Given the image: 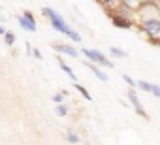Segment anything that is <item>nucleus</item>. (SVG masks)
Listing matches in <instances>:
<instances>
[{
  "label": "nucleus",
  "instance_id": "nucleus-1",
  "mask_svg": "<svg viewBox=\"0 0 160 145\" xmlns=\"http://www.w3.org/2000/svg\"><path fill=\"white\" fill-rule=\"evenodd\" d=\"M136 15L138 17L132 21L134 27L138 25L139 30L149 36V40H154L160 36V17H158V4L156 2H141Z\"/></svg>",
  "mask_w": 160,
  "mask_h": 145
},
{
  "label": "nucleus",
  "instance_id": "nucleus-2",
  "mask_svg": "<svg viewBox=\"0 0 160 145\" xmlns=\"http://www.w3.org/2000/svg\"><path fill=\"white\" fill-rule=\"evenodd\" d=\"M42 13L51 21V27L57 30V32H60V34H66L68 30H70V27L66 25V21L62 19V15L57 12V10H53V8H42Z\"/></svg>",
  "mask_w": 160,
  "mask_h": 145
},
{
  "label": "nucleus",
  "instance_id": "nucleus-3",
  "mask_svg": "<svg viewBox=\"0 0 160 145\" xmlns=\"http://www.w3.org/2000/svg\"><path fill=\"white\" fill-rule=\"evenodd\" d=\"M81 53L85 55L87 62H91V64H94V66L100 64V66H106V68H113V62H111L102 51H98V49H87V47H83Z\"/></svg>",
  "mask_w": 160,
  "mask_h": 145
},
{
  "label": "nucleus",
  "instance_id": "nucleus-4",
  "mask_svg": "<svg viewBox=\"0 0 160 145\" xmlns=\"http://www.w3.org/2000/svg\"><path fill=\"white\" fill-rule=\"evenodd\" d=\"M128 100H130V104L134 106V109L138 111V115H139V117L149 119V115L145 113V109H143V106H141V102H139V98H138V94H136V91H134V89H128Z\"/></svg>",
  "mask_w": 160,
  "mask_h": 145
},
{
  "label": "nucleus",
  "instance_id": "nucleus-5",
  "mask_svg": "<svg viewBox=\"0 0 160 145\" xmlns=\"http://www.w3.org/2000/svg\"><path fill=\"white\" fill-rule=\"evenodd\" d=\"M53 49H57L58 53H64V55H70V57H79V51L72 45H66V43H53Z\"/></svg>",
  "mask_w": 160,
  "mask_h": 145
},
{
  "label": "nucleus",
  "instance_id": "nucleus-6",
  "mask_svg": "<svg viewBox=\"0 0 160 145\" xmlns=\"http://www.w3.org/2000/svg\"><path fill=\"white\" fill-rule=\"evenodd\" d=\"M85 66H87L89 70H92V74H94V76L100 79V81H109V76L106 74L104 70H100L98 66H94V64H91V62H87V60H85Z\"/></svg>",
  "mask_w": 160,
  "mask_h": 145
},
{
  "label": "nucleus",
  "instance_id": "nucleus-7",
  "mask_svg": "<svg viewBox=\"0 0 160 145\" xmlns=\"http://www.w3.org/2000/svg\"><path fill=\"white\" fill-rule=\"evenodd\" d=\"M17 23H19V27H21L23 30H27V32H36V30H38V27H36V25L28 23V21H27V19H23L21 15L17 17Z\"/></svg>",
  "mask_w": 160,
  "mask_h": 145
},
{
  "label": "nucleus",
  "instance_id": "nucleus-8",
  "mask_svg": "<svg viewBox=\"0 0 160 145\" xmlns=\"http://www.w3.org/2000/svg\"><path fill=\"white\" fill-rule=\"evenodd\" d=\"M58 64H60V68H62L64 74H66V76H70V79H72L73 83H77V78H75V74H73V70H72V68H70V66H68L62 58H58Z\"/></svg>",
  "mask_w": 160,
  "mask_h": 145
},
{
  "label": "nucleus",
  "instance_id": "nucleus-9",
  "mask_svg": "<svg viewBox=\"0 0 160 145\" xmlns=\"http://www.w3.org/2000/svg\"><path fill=\"white\" fill-rule=\"evenodd\" d=\"M64 138H66V139H68L70 143H73V145H75V143H79V141H81V138H79V136H77V134H75L73 130H70V128L66 130V136H64Z\"/></svg>",
  "mask_w": 160,
  "mask_h": 145
},
{
  "label": "nucleus",
  "instance_id": "nucleus-10",
  "mask_svg": "<svg viewBox=\"0 0 160 145\" xmlns=\"http://www.w3.org/2000/svg\"><path fill=\"white\" fill-rule=\"evenodd\" d=\"M73 87H75V89H77L79 92H81V96H83L85 100H92V96H91V92H89V91H87V89H85L83 85H79V83H73Z\"/></svg>",
  "mask_w": 160,
  "mask_h": 145
},
{
  "label": "nucleus",
  "instance_id": "nucleus-11",
  "mask_svg": "<svg viewBox=\"0 0 160 145\" xmlns=\"http://www.w3.org/2000/svg\"><path fill=\"white\" fill-rule=\"evenodd\" d=\"M109 53H111L113 57H117V58H126V53H124L122 49L115 47V45H111V47H109Z\"/></svg>",
  "mask_w": 160,
  "mask_h": 145
},
{
  "label": "nucleus",
  "instance_id": "nucleus-12",
  "mask_svg": "<svg viewBox=\"0 0 160 145\" xmlns=\"http://www.w3.org/2000/svg\"><path fill=\"white\" fill-rule=\"evenodd\" d=\"M151 85L152 83H149V81H136V89L145 91V92H151Z\"/></svg>",
  "mask_w": 160,
  "mask_h": 145
},
{
  "label": "nucleus",
  "instance_id": "nucleus-13",
  "mask_svg": "<svg viewBox=\"0 0 160 145\" xmlns=\"http://www.w3.org/2000/svg\"><path fill=\"white\" fill-rule=\"evenodd\" d=\"M4 42H6L8 45H13V43H15V32L6 30V34H4Z\"/></svg>",
  "mask_w": 160,
  "mask_h": 145
},
{
  "label": "nucleus",
  "instance_id": "nucleus-14",
  "mask_svg": "<svg viewBox=\"0 0 160 145\" xmlns=\"http://www.w3.org/2000/svg\"><path fill=\"white\" fill-rule=\"evenodd\" d=\"M66 36H68L72 42H81V34H79V32H75L73 28H70V30L66 32Z\"/></svg>",
  "mask_w": 160,
  "mask_h": 145
},
{
  "label": "nucleus",
  "instance_id": "nucleus-15",
  "mask_svg": "<svg viewBox=\"0 0 160 145\" xmlns=\"http://www.w3.org/2000/svg\"><path fill=\"white\" fill-rule=\"evenodd\" d=\"M68 109H70V108H68L66 104H58V106H57V115H58V117H64V115L68 113Z\"/></svg>",
  "mask_w": 160,
  "mask_h": 145
},
{
  "label": "nucleus",
  "instance_id": "nucleus-16",
  "mask_svg": "<svg viewBox=\"0 0 160 145\" xmlns=\"http://www.w3.org/2000/svg\"><path fill=\"white\" fill-rule=\"evenodd\" d=\"M122 79H124V81H126V83L130 85V89H136V81H134V79H132V78H130L128 74H122Z\"/></svg>",
  "mask_w": 160,
  "mask_h": 145
},
{
  "label": "nucleus",
  "instance_id": "nucleus-17",
  "mask_svg": "<svg viewBox=\"0 0 160 145\" xmlns=\"http://www.w3.org/2000/svg\"><path fill=\"white\" fill-rule=\"evenodd\" d=\"M53 102H55L57 106H58V104H64V96H62L60 92H57V94L53 96Z\"/></svg>",
  "mask_w": 160,
  "mask_h": 145
},
{
  "label": "nucleus",
  "instance_id": "nucleus-18",
  "mask_svg": "<svg viewBox=\"0 0 160 145\" xmlns=\"http://www.w3.org/2000/svg\"><path fill=\"white\" fill-rule=\"evenodd\" d=\"M151 92H152V94H154V96H156V98H158V96H160V87H158V85H154V83H152V85H151Z\"/></svg>",
  "mask_w": 160,
  "mask_h": 145
},
{
  "label": "nucleus",
  "instance_id": "nucleus-19",
  "mask_svg": "<svg viewBox=\"0 0 160 145\" xmlns=\"http://www.w3.org/2000/svg\"><path fill=\"white\" fill-rule=\"evenodd\" d=\"M30 53H32V57H34V58H38V60H42V58H43V55L40 53V49H32Z\"/></svg>",
  "mask_w": 160,
  "mask_h": 145
},
{
  "label": "nucleus",
  "instance_id": "nucleus-20",
  "mask_svg": "<svg viewBox=\"0 0 160 145\" xmlns=\"http://www.w3.org/2000/svg\"><path fill=\"white\" fill-rule=\"evenodd\" d=\"M4 34H6V28H4V27H0V36H4Z\"/></svg>",
  "mask_w": 160,
  "mask_h": 145
},
{
  "label": "nucleus",
  "instance_id": "nucleus-21",
  "mask_svg": "<svg viewBox=\"0 0 160 145\" xmlns=\"http://www.w3.org/2000/svg\"><path fill=\"white\" fill-rule=\"evenodd\" d=\"M0 19H4V13H2V12H0Z\"/></svg>",
  "mask_w": 160,
  "mask_h": 145
}]
</instances>
